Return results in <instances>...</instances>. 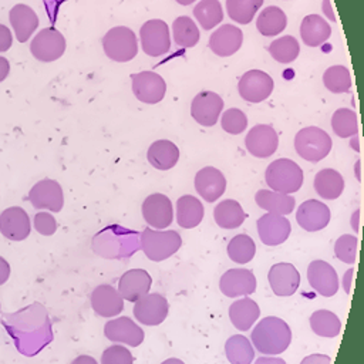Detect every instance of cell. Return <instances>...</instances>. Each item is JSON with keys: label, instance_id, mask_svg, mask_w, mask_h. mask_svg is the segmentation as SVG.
Returning a JSON list of instances; mask_svg holds the SVG:
<instances>
[{"label": "cell", "instance_id": "obj_1", "mask_svg": "<svg viewBox=\"0 0 364 364\" xmlns=\"http://www.w3.org/2000/svg\"><path fill=\"white\" fill-rule=\"evenodd\" d=\"M139 246V235L119 225L107 226L98 232L92 240V249L97 255L107 259H119L132 256Z\"/></svg>", "mask_w": 364, "mask_h": 364}, {"label": "cell", "instance_id": "obj_2", "mask_svg": "<svg viewBox=\"0 0 364 364\" xmlns=\"http://www.w3.org/2000/svg\"><path fill=\"white\" fill-rule=\"evenodd\" d=\"M250 338L259 353L274 355L283 353L290 346L291 330L284 320L267 316L255 326Z\"/></svg>", "mask_w": 364, "mask_h": 364}, {"label": "cell", "instance_id": "obj_3", "mask_svg": "<svg viewBox=\"0 0 364 364\" xmlns=\"http://www.w3.org/2000/svg\"><path fill=\"white\" fill-rule=\"evenodd\" d=\"M182 245L176 230H155L146 228L139 235V247L152 262H162L175 255Z\"/></svg>", "mask_w": 364, "mask_h": 364}, {"label": "cell", "instance_id": "obj_4", "mask_svg": "<svg viewBox=\"0 0 364 364\" xmlns=\"http://www.w3.org/2000/svg\"><path fill=\"white\" fill-rule=\"evenodd\" d=\"M264 181L270 191L280 193H294L303 185V171L291 159L280 158L269 164Z\"/></svg>", "mask_w": 364, "mask_h": 364}, {"label": "cell", "instance_id": "obj_5", "mask_svg": "<svg viewBox=\"0 0 364 364\" xmlns=\"http://www.w3.org/2000/svg\"><path fill=\"white\" fill-rule=\"evenodd\" d=\"M333 146L330 135L318 127L301 128L294 136L296 152L309 162H318L324 159Z\"/></svg>", "mask_w": 364, "mask_h": 364}, {"label": "cell", "instance_id": "obj_6", "mask_svg": "<svg viewBox=\"0 0 364 364\" xmlns=\"http://www.w3.org/2000/svg\"><path fill=\"white\" fill-rule=\"evenodd\" d=\"M102 48L105 55L117 63H127L136 57L138 41L135 33L125 26H117L107 31L102 37Z\"/></svg>", "mask_w": 364, "mask_h": 364}, {"label": "cell", "instance_id": "obj_7", "mask_svg": "<svg viewBox=\"0 0 364 364\" xmlns=\"http://www.w3.org/2000/svg\"><path fill=\"white\" fill-rule=\"evenodd\" d=\"M141 47L149 57H159L169 51L171 36L168 24L161 18L145 21L139 30Z\"/></svg>", "mask_w": 364, "mask_h": 364}, {"label": "cell", "instance_id": "obj_8", "mask_svg": "<svg viewBox=\"0 0 364 364\" xmlns=\"http://www.w3.org/2000/svg\"><path fill=\"white\" fill-rule=\"evenodd\" d=\"M30 51L38 61L51 63L58 60L65 51V38L54 27L40 30L30 43Z\"/></svg>", "mask_w": 364, "mask_h": 364}, {"label": "cell", "instance_id": "obj_9", "mask_svg": "<svg viewBox=\"0 0 364 364\" xmlns=\"http://www.w3.org/2000/svg\"><path fill=\"white\" fill-rule=\"evenodd\" d=\"M274 88L273 78L262 70L246 71L237 84L239 95L252 104H257L270 97Z\"/></svg>", "mask_w": 364, "mask_h": 364}, {"label": "cell", "instance_id": "obj_10", "mask_svg": "<svg viewBox=\"0 0 364 364\" xmlns=\"http://www.w3.org/2000/svg\"><path fill=\"white\" fill-rule=\"evenodd\" d=\"M169 311L168 300L159 293H146L138 299L134 304L132 313L141 324L158 326L161 324Z\"/></svg>", "mask_w": 364, "mask_h": 364}, {"label": "cell", "instance_id": "obj_11", "mask_svg": "<svg viewBox=\"0 0 364 364\" xmlns=\"http://www.w3.org/2000/svg\"><path fill=\"white\" fill-rule=\"evenodd\" d=\"M28 202L37 209H47L60 212L64 205V195L61 185L54 179H41L30 189Z\"/></svg>", "mask_w": 364, "mask_h": 364}, {"label": "cell", "instance_id": "obj_12", "mask_svg": "<svg viewBox=\"0 0 364 364\" xmlns=\"http://www.w3.org/2000/svg\"><path fill=\"white\" fill-rule=\"evenodd\" d=\"M132 92L141 102L156 104L166 92L165 80L155 71H141L132 74Z\"/></svg>", "mask_w": 364, "mask_h": 364}, {"label": "cell", "instance_id": "obj_13", "mask_svg": "<svg viewBox=\"0 0 364 364\" xmlns=\"http://www.w3.org/2000/svg\"><path fill=\"white\" fill-rule=\"evenodd\" d=\"M222 109L223 100L213 91H200L191 102V115L202 127L215 125Z\"/></svg>", "mask_w": 364, "mask_h": 364}, {"label": "cell", "instance_id": "obj_14", "mask_svg": "<svg viewBox=\"0 0 364 364\" xmlns=\"http://www.w3.org/2000/svg\"><path fill=\"white\" fill-rule=\"evenodd\" d=\"M245 145L250 155L256 158H269L279 146V136L272 125L257 124L247 132Z\"/></svg>", "mask_w": 364, "mask_h": 364}, {"label": "cell", "instance_id": "obj_15", "mask_svg": "<svg viewBox=\"0 0 364 364\" xmlns=\"http://www.w3.org/2000/svg\"><path fill=\"white\" fill-rule=\"evenodd\" d=\"M142 216L145 222L156 230L168 228L173 220L172 202L164 193H152L142 203Z\"/></svg>", "mask_w": 364, "mask_h": 364}, {"label": "cell", "instance_id": "obj_16", "mask_svg": "<svg viewBox=\"0 0 364 364\" xmlns=\"http://www.w3.org/2000/svg\"><path fill=\"white\" fill-rule=\"evenodd\" d=\"M256 226L262 243L267 246H277L284 243L291 230V225L286 216L269 212L257 219Z\"/></svg>", "mask_w": 364, "mask_h": 364}, {"label": "cell", "instance_id": "obj_17", "mask_svg": "<svg viewBox=\"0 0 364 364\" xmlns=\"http://www.w3.org/2000/svg\"><path fill=\"white\" fill-rule=\"evenodd\" d=\"M104 336L114 343H122L129 347H138L144 341V330L129 317L109 320L104 326Z\"/></svg>", "mask_w": 364, "mask_h": 364}, {"label": "cell", "instance_id": "obj_18", "mask_svg": "<svg viewBox=\"0 0 364 364\" xmlns=\"http://www.w3.org/2000/svg\"><path fill=\"white\" fill-rule=\"evenodd\" d=\"M309 284L324 297H331L338 290V276L334 267L324 260H313L307 267Z\"/></svg>", "mask_w": 364, "mask_h": 364}, {"label": "cell", "instance_id": "obj_19", "mask_svg": "<svg viewBox=\"0 0 364 364\" xmlns=\"http://www.w3.org/2000/svg\"><path fill=\"white\" fill-rule=\"evenodd\" d=\"M31 232L28 213L20 206H11L0 213V233L14 242L24 240Z\"/></svg>", "mask_w": 364, "mask_h": 364}, {"label": "cell", "instance_id": "obj_20", "mask_svg": "<svg viewBox=\"0 0 364 364\" xmlns=\"http://www.w3.org/2000/svg\"><path fill=\"white\" fill-rule=\"evenodd\" d=\"M267 280L276 296L289 297L300 286V273L291 263H276L270 267Z\"/></svg>", "mask_w": 364, "mask_h": 364}, {"label": "cell", "instance_id": "obj_21", "mask_svg": "<svg viewBox=\"0 0 364 364\" xmlns=\"http://www.w3.org/2000/svg\"><path fill=\"white\" fill-rule=\"evenodd\" d=\"M330 218L331 213L328 206L317 199L304 200L296 212L299 226L307 232H318L324 229L328 225Z\"/></svg>", "mask_w": 364, "mask_h": 364}, {"label": "cell", "instance_id": "obj_22", "mask_svg": "<svg viewBox=\"0 0 364 364\" xmlns=\"http://www.w3.org/2000/svg\"><path fill=\"white\" fill-rule=\"evenodd\" d=\"M219 289L228 297L249 296L256 290V277L249 269H229L222 274Z\"/></svg>", "mask_w": 364, "mask_h": 364}, {"label": "cell", "instance_id": "obj_23", "mask_svg": "<svg viewBox=\"0 0 364 364\" xmlns=\"http://www.w3.org/2000/svg\"><path fill=\"white\" fill-rule=\"evenodd\" d=\"M92 310L101 317H114L124 310V299L111 284H98L90 294Z\"/></svg>", "mask_w": 364, "mask_h": 364}, {"label": "cell", "instance_id": "obj_24", "mask_svg": "<svg viewBox=\"0 0 364 364\" xmlns=\"http://www.w3.org/2000/svg\"><path fill=\"white\" fill-rule=\"evenodd\" d=\"M195 189L206 202H215L226 189L225 175L215 166H205L195 175Z\"/></svg>", "mask_w": 364, "mask_h": 364}, {"label": "cell", "instance_id": "obj_25", "mask_svg": "<svg viewBox=\"0 0 364 364\" xmlns=\"http://www.w3.org/2000/svg\"><path fill=\"white\" fill-rule=\"evenodd\" d=\"M152 284L151 274L144 269L127 270L118 280V293L127 301L135 303L138 299L149 293Z\"/></svg>", "mask_w": 364, "mask_h": 364}, {"label": "cell", "instance_id": "obj_26", "mask_svg": "<svg viewBox=\"0 0 364 364\" xmlns=\"http://www.w3.org/2000/svg\"><path fill=\"white\" fill-rule=\"evenodd\" d=\"M243 43V33L233 24H223L209 37V48L218 57H229L235 54Z\"/></svg>", "mask_w": 364, "mask_h": 364}, {"label": "cell", "instance_id": "obj_27", "mask_svg": "<svg viewBox=\"0 0 364 364\" xmlns=\"http://www.w3.org/2000/svg\"><path fill=\"white\" fill-rule=\"evenodd\" d=\"M9 20L14 30L16 38L26 43L38 27V16L27 4H16L9 11Z\"/></svg>", "mask_w": 364, "mask_h": 364}, {"label": "cell", "instance_id": "obj_28", "mask_svg": "<svg viewBox=\"0 0 364 364\" xmlns=\"http://www.w3.org/2000/svg\"><path fill=\"white\" fill-rule=\"evenodd\" d=\"M146 159L154 168L159 171H168L176 165L179 159V149L169 139H158L149 145L146 151Z\"/></svg>", "mask_w": 364, "mask_h": 364}, {"label": "cell", "instance_id": "obj_29", "mask_svg": "<svg viewBox=\"0 0 364 364\" xmlns=\"http://www.w3.org/2000/svg\"><path fill=\"white\" fill-rule=\"evenodd\" d=\"M331 34L330 24L318 14H309L300 24V36L306 46L318 47L328 40Z\"/></svg>", "mask_w": 364, "mask_h": 364}, {"label": "cell", "instance_id": "obj_30", "mask_svg": "<svg viewBox=\"0 0 364 364\" xmlns=\"http://www.w3.org/2000/svg\"><path fill=\"white\" fill-rule=\"evenodd\" d=\"M260 316V309L255 300L250 297H243L233 301L229 307V318L232 324L240 330H249Z\"/></svg>", "mask_w": 364, "mask_h": 364}, {"label": "cell", "instance_id": "obj_31", "mask_svg": "<svg viewBox=\"0 0 364 364\" xmlns=\"http://www.w3.org/2000/svg\"><path fill=\"white\" fill-rule=\"evenodd\" d=\"M259 208L274 215H289L294 209V198L289 193H280L269 189H260L255 195Z\"/></svg>", "mask_w": 364, "mask_h": 364}, {"label": "cell", "instance_id": "obj_32", "mask_svg": "<svg viewBox=\"0 0 364 364\" xmlns=\"http://www.w3.org/2000/svg\"><path fill=\"white\" fill-rule=\"evenodd\" d=\"M203 219L202 202L192 196L183 195L176 200V222L183 229L196 228Z\"/></svg>", "mask_w": 364, "mask_h": 364}, {"label": "cell", "instance_id": "obj_33", "mask_svg": "<svg viewBox=\"0 0 364 364\" xmlns=\"http://www.w3.org/2000/svg\"><path fill=\"white\" fill-rule=\"evenodd\" d=\"M314 189L323 199H337L344 191V178L338 171L324 168L314 176Z\"/></svg>", "mask_w": 364, "mask_h": 364}, {"label": "cell", "instance_id": "obj_34", "mask_svg": "<svg viewBox=\"0 0 364 364\" xmlns=\"http://www.w3.org/2000/svg\"><path fill=\"white\" fill-rule=\"evenodd\" d=\"M213 219L222 229H236L245 222L246 213L237 200L225 199L215 206Z\"/></svg>", "mask_w": 364, "mask_h": 364}, {"label": "cell", "instance_id": "obj_35", "mask_svg": "<svg viewBox=\"0 0 364 364\" xmlns=\"http://www.w3.org/2000/svg\"><path fill=\"white\" fill-rule=\"evenodd\" d=\"M287 26L286 13L277 6H269L259 13L256 20V27L260 34L266 37H272L280 34Z\"/></svg>", "mask_w": 364, "mask_h": 364}, {"label": "cell", "instance_id": "obj_36", "mask_svg": "<svg viewBox=\"0 0 364 364\" xmlns=\"http://www.w3.org/2000/svg\"><path fill=\"white\" fill-rule=\"evenodd\" d=\"M225 354L230 364H252L255 358V348L247 337L235 334L226 340Z\"/></svg>", "mask_w": 364, "mask_h": 364}, {"label": "cell", "instance_id": "obj_37", "mask_svg": "<svg viewBox=\"0 0 364 364\" xmlns=\"http://www.w3.org/2000/svg\"><path fill=\"white\" fill-rule=\"evenodd\" d=\"M310 327L320 337H336L341 331L340 318L330 310H317L310 316Z\"/></svg>", "mask_w": 364, "mask_h": 364}, {"label": "cell", "instance_id": "obj_38", "mask_svg": "<svg viewBox=\"0 0 364 364\" xmlns=\"http://www.w3.org/2000/svg\"><path fill=\"white\" fill-rule=\"evenodd\" d=\"M172 34L176 46L189 48L199 41V28L188 16H181L172 23Z\"/></svg>", "mask_w": 364, "mask_h": 364}, {"label": "cell", "instance_id": "obj_39", "mask_svg": "<svg viewBox=\"0 0 364 364\" xmlns=\"http://www.w3.org/2000/svg\"><path fill=\"white\" fill-rule=\"evenodd\" d=\"M193 16L203 30H212L223 20V10L219 0H200L193 7Z\"/></svg>", "mask_w": 364, "mask_h": 364}, {"label": "cell", "instance_id": "obj_40", "mask_svg": "<svg viewBox=\"0 0 364 364\" xmlns=\"http://www.w3.org/2000/svg\"><path fill=\"white\" fill-rule=\"evenodd\" d=\"M228 256L232 262L239 263V264H245L247 262H250L255 257L256 253V245L253 242V239L245 233L236 235L230 239V242L228 243Z\"/></svg>", "mask_w": 364, "mask_h": 364}, {"label": "cell", "instance_id": "obj_41", "mask_svg": "<svg viewBox=\"0 0 364 364\" xmlns=\"http://www.w3.org/2000/svg\"><path fill=\"white\" fill-rule=\"evenodd\" d=\"M262 4L263 0H226V11L233 21L249 24Z\"/></svg>", "mask_w": 364, "mask_h": 364}, {"label": "cell", "instance_id": "obj_42", "mask_svg": "<svg viewBox=\"0 0 364 364\" xmlns=\"http://www.w3.org/2000/svg\"><path fill=\"white\" fill-rule=\"evenodd\" d=\"M269 53L277 63L287 64L299 57L300 46L293 36H284L269 44Z\"/></svg>", "mask_w": 364, "mask_h": 364}, {"label": "cell", "instance_id": "obj_43", "mask_svg": "<svg viewBox=\"0 0 364 364\" xmlns=\"http://www.w3.org/2000/svg\"><path fill=\"white\" fill-rule=\"evenodd\" d=\"M331 128L340 138L354 136L358 131L355 112L348 108H338L331 117Z\"/></svg>", "mask_w": 364, "mask_h": 364}, {"label": "cell", "instance_id": "obj_44", "mask_svg": "<svg viewBox=\"0 0 364 364\" xmlns=\"http://www.w3.org/2000/svg\"><path fill=\"white\" fill-rule=\"evenodd\" d=\"M323 82L328 91L334 94H341L350 90L351 75L344 65H331L324 71Z\"/></svg>", "mask_w": 364, "mask_h": 364}, {"label": "cell", "instance_id": "obj_45", "mask_svg": "<svg viewBox=\"0 0 364 364\" xmlns=\"http://www.w3.org/2000/svg\"><path fill=\"white\" fill-rule=\"evenodd\" d=\"M220 125L228 134L239 135L247 127V117L239 108H229L222 114Z\"/></svg>", "mask_w": 364, "mask_h": 364}, {"label": "cell", "instance_id": "obj_46", "mask_svg": "<svg viewBox=\"0 0 364 364\" xmlns=\"http://www.w3.org/2000/svg\"><path fill=\"white\" fill-rule=\"evenodd\" d=\"M334 255L338 260L353 264L357 255V237L353 235H341L334 243Z\"/></svg>", "mask_w": 364, "mask_h": 364}, {"label": "cell", "instance_id": "obj_47", "mask_svg": "<svg viewBox=\"0 0 364 364\" xmlns=\"http://www.w3.org/2000/svg\"><path fill=\"white\" fill-rule=\"evenodd\" d=\"M134 357L131 351L119 344H112L104 350L101 355V364H132Z\"/></svg>", "mask_w": 364, "mask_h": 364}, {"label": "cell", "instance_id": "obj_48", "mask_svg": "<svg viewBox=\"0 0 364 364\" xmlns=\"http://www.w3.org/2000/svg\"><path fill=\"white\" fill-rule=\"evenodd\" d=\"M34 229L43 236H51L57 230V220L48 212H37L33 219Z\"/></svg>", "mask_w": 364, "mask_h": 364}, {"label": "cell", "instance_id": "obj_49", "mask_svg": "<svg viewBox=\"0 0 364 364\" xmlns=\"http://www.w3.org/2000/svg\"><path fill=\"white\" fill-rule=\"evenodd\" d=\"M13 46V36L9 27L0 24V53L7 51Z\"/></svg>", "mask_w": 364, "mask_h": 364}, {"label": "cell", "instance_id": "obj_50", "mask_svg": "<svg viewBox=\"0 0 364 364\" xmlns=\"http://www.w3.org/2000/svg\"><path fill=\"white\" fill-rule=\"evenodd\" d=\"M300 364H331V358L326 354H310L304 357Z\"/></svg>", "mask_w": 364, "mask_h": 364}, {"label": "cell", "instance_id": "obj_51", "mask_svg": "<svg viewBox=\"0 0 364 364\" xmlns=\"http://www.w3.org/2000/svg\"><path fill=\"white\" fill-rule=\"evenodd\" d=\"M10 277V264L9 262L0 256V286L4 284Z\"/></svg>", "mask_w": 364, "mask_h": 364}, {"label": "cell", "instance_id": "obj_52", "mask_svg": "<svg viewBox=\"0 0 364 364\" xmlns=\"http://www.w3.org/2000/svg\"><path fill=\"white\" fill-rule=\"evenodd\" d=\"M9 73H10V63H9V60L4 58V57H0V82L7 78Z\"/></svg>", "mask_w": 364, "mask_h": 364}, {"label": "cell", "instance_id": "obj_53", "mask_svg": "<svg viewBox=\"0 0 364 364\" xmlns=\"http://www.w3.org/2000/svg\"><path fill=\"white\" fill-rule=\"evenodd\" d=\"M353 274H354V270L353 269H348L344 276H343V289L344 291L348 294L351 291V280H353Z\"/></svg>", "mask_w": 364, "mask_h": 364}, {"label": "cell", "instance_id": "obj_54", "mask_svg": "<svg viewBox=\"0 0 364 364\" xmlns=\"http://www.w3.org/2000/svg\"><path fill=\"white\" fill-rule=\"evenodd\" d=\"M255 364H286V361L279 357H260L255 361Z\"/></svg>", "mask_w": 364, "mask_h": 364}, {"label": "cell", "instance_id": "obj_55", "mask_svg": "<svg viewBox=\"0 0 364 364\" xmlns=\"http://www.w3.org/2000/svg\"><path fill=\"white\" fill-rule=\"evenodd\" d=\"M71 364H98L97 360L91 355H78L71 361Z\"/></svg>", "mask_w": 364, "mask_h": 364}, {"label": "cell", "instance_id": "obj_56", "mask_svg": "<svg viewBox=\"0 0 364 364\" xmlns=\"http://www.w3.org/2000/svg\"><path fill=\"white\" fill-rule=\"evenodd\" d=\"M323 11H324V14H326L331 21H334V20H336L334 13H333L331 6H330V0H324V1H323Z\"/></svg>", "mask_w": 364, "mask_h": 364}, {"label": "cell", "instance_id": "obj_57", "mask_svg": "<svg viewBox=\"0 0 364 364\" xmlns=\"http://www.w3.org/2000/svg\"><path fill=\"white\" fill-rule=\"evenodd\" d=\"M358 215H360V209H357L353 215H351V226L354 228V230H358Z\"/></svg>", "mask_w": 364, "mask_h": 364}, {"label": "cell", "instance_id": "obj_58", "mask_svg": "<svg viewBox=\"0 0 364 364\" xmlns=\"http://www.w3.org/2000/svg\"><path fill=\"white\" fill-rule=\"evenodd\" d=\"M161 364H185V363L182 360H179V358H166Z\"/></svg>", "mask_w": 364, "mask_h": 364}, {"label": "cell", "instance_id": "obj_59", "mask_svg": "<svg viewBox=\"0 0 364 364\" xmlns=\"http://www.w3.org/2000/svg\"><path fill=\"white\" fill-rule=\"evenodd\" d=\"M178 4H182V6H189V4H192L193 1H196V0H175Z\"/></svg>", "mask_w": 364, "mask_h": 364}, {"label": "cell", "instance_id": "obj_60", "mask_svg": "<svg viewBox=\"0 0 364 364\" xmlns=\"http://www.w3.org/2000/svg\"><path fill=\"white\" fill-rule=\"evenodd\" d=\"M354 149L358 152L360 151V148H358V138L354 135Z\"/></svg>", "mask_w": 364, "mask_h": 364}, {"label": "cell", "instance_id": "obj_61", "mask_svg": "<svg viewBox=\"0 0 364 364\" xmlns=\"http://www.w3.org/2000/svg\"><path fill=\"white\" fill-rule=\"evenodd\" d=\"M355 173H357V178L360 179V161L355 164Z\"/></svg>", "mask_w": 364, "mask_h": 364}]
</instances>
